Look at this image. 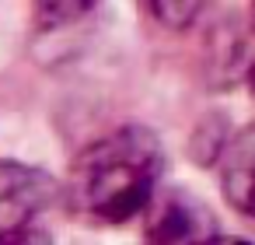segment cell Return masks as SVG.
Returning <instances> with one entry per match:
<instances>
[{"mask_svg":"<svg viewBox=\"0 0 255 245\" xmlns=\"http://www.w3.org/2000/svg\"><path fill=\"white\" fill-rule=\"evenodd\" d=\"M164 168L161 140L123 126L91 140L67 172V203L88 224H126L147 210Z\"/></svg>","mask_w":255,"mask_h":245,"instance_id":"6da1fadb","label":"cell"},{"mask_svg":"<svg viewBox=\"0 0 255 245\" xmlns=\"http://www.w3.org/2000/svg\"><path fill=\"white\" fill-rule=\"evenodd\" d=\"M143 221V245H213L217 242V221L203 200H196L185 189L154 193L147 203Z\"/></svg>","mask_w":255,"mask_h":245,"instance_id":"7a4b0ae2","label":"cell"},{"mask_svg":"<svg viewBox=\"0 0 255 245\" xmlns=\"http://www.w3.org/2000/svg\"><path fill=\"white\" fill-rule=\"evenodd\" d=\"M56 182L28 165L0 161V242L35 228V217L53 203Z\"/></svg>","mask_w":255,"mask_h":245,"instance_id":"3957f363","label":"cell"},{"mask_svg":"<svg viewBox=\"0 0 255 245\" xmlns=\"http://www.w3.org/2000/svg\"><path fill=\"white\" fill-rule=\"evenodd\" d=\"M224 196L248 217H255V126L241 130L220 158Z\"/></svg>","mask_w":255,"mask_h":245,"instance_id":"277c9868","label":"cell"},{"mask_svg":"<svg viewBox=\"0 0 255 245\" xmlns=\"http://www.w3.org/2000/svg\"><path fill=\"white\" fill-rule=\"evenodd\" d=\"M88 11H91V4H42L35 11V21L42 28H60L63 21H74V18L88 14Z\"/></svg>","mask_w":255,"mask_h":245,"instance_id":"5b68a950","label":"cell"},{"mask_svg":"<svg viewBox=\"0 0 255 245\" xmlns=\"http://www.w3.org/2000/svg\"><path fill=\"white\" fill-rule=\"evenodd\" d=\"M199 11H203L199 4H154V7H150V14H154L157 21H164L168 28H185Z\"/></svg>","mask_w":255,"mask_h":245,"instance_id":"8992f818","label":"cell"},{"mask_svg":"<svg viewBox=\"0 0 255 245\" xmlns=\"http://www.w3.org/2000/svg\"><path fill=\"white\" fill-rule=\"evenodd\" d=\"M0 245H53V242H49V235L42 228H28V231H18L11 238H4Z\"/></svg>","mask_w":255,"mask_h":245,"instance_id":"52a82bcc","label":"cell"},{"mask_svg":"<svg viewBox=\"0 0 255 245\" xmlns=\"http://www.w3.org/2000/svg\"><path fill=\"white\" fill-rule=\"evenodd\" d=\"M213 245H252V242H245V238H231V235H217Z\"/></svg>","mask_w":255,"mask_h":245,"instance_id":"ba28073f","label":"cell"},{"mask_svg":"<svg viewBox=\"0 0 255 245\" xmlns=\"http://www.w3.org/2000/svg\"><path fill=\"white\" fill-rule=\"evenodd\" d=\"M248 84H252V95H255V63H252V70H248Z\"/></svg>","mask_w":255,"mask_h":245,"instance_id":"9c48e42d","label":"cell"},{"mask_svg":"<svg viewBox=\"0 0 255 245\" xmlns=\"http://www.w3.org/2000/svg\"><path fill=\"white\" fill-rule=\"evenodd\" d=\"M252 21H255V11H252Z\"/></svg>","mask_w":255,"mask_h":245,"instance_id":"30bf717a","label":"cell"}]
</instances>
